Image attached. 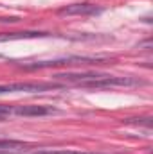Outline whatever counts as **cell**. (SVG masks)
<instances>
[{"label":"cell","instance_id":"3","mask_svg":"<svg viewBox=\"0 0 153 154\" xmlns=\"http://www.w3.org/2000/svg\"><path fill=\"white\" fill-rule=\"evenodd\" d=\"M61 113L54 106L47 104H20V106H11V115L15 116H49Z\"/></svg>","mask_w":153,"mask_h":154},{"label":"cell","instance_id":"2","mask_svg":"<svg viewBox=\"0 0 153 154\" xmlns=\"http://www.w3.org/2000/svg\"><path fill=\"white\" fill-rule=\"evenodd\" d=\"M60 88V84L56 82H11V84H0V95L5 93H16V91H24V93H36V91H49V90H56Z\"/></svg>","mask_w":153,"mask_h":154},{"label":"cell","instance_id":"8","mask_svg":"<svg viewBox=\"0 0 153 154\" xmlns=\"http://www.w3.org/2000/svg\"><path fill=\"white\" fill-rule=\"evenodd\" d=\"M7 116H11V106L0 104V118H7Z\"/></svg>","mask_w":153,"mask_h":154},{"label":"cell","instance_id":"1","mask_svg":"<svg viewBox=\"0 0 153 154\" xmlns=\"http://www.w3.org/2000/svg\"><path fill=\"white\" fill-rule=\"evenodd\" d=\"M108 57L105 56H69V57H58L49 61H34L24 65V70H40V68H50V66H65V65H85V63H99Z\"/></svg>","mask_w":153,"mask_h":154},{"label":"cell","instance_id":"5","mask_svg":"<svg viewBox=\"0 0 153 154\" xmlns=\"http://www.w3.org/2000/svg\"><path fill=\"white\" fill-rule=\"evenodd\" d=\"M33 145L20 140H0V154H22Z\"/></svg>","mask_w":153,"mask_h":154},{"label":"cell","instance_id":"7","mask_svg":"<svg viewBox=\"0 0 153 154\" xmlns=\"http://www.w3.org/2000/svg\"><path fill=\"white\" fill-rule=\"evenodd\" d=\"M33 154H96V152H81V151H36Z\"/></svg>","mask_w":153,"mask_h":154},{"label":"cell","instance_id":"6","mask_svg":"<svg viewBox=\"0 0 153 154\" xmlns=\"http://www.w3.org/2000/svg\"><path fill=\"white\" fill-rule=\"evenodd\" d=\"M49 36L47 32H40V31H24V32H5L0 34V41H13V39H27V38H43Z\"/></svg>","mask_w":153,"mask_h":154},{"label":"cell","instance_id":"4","mask_svg":"<svg viewBox=\"0 0 153 154\" xmlns=\"http://www.w3.org/2000/svg\"><path fill=\"white\" fill-rule=\"evenodd\" d=\"M103 9L94 5V4H70L67 7H61L58 13L61 16H90V14H99Z\"/></svg>","mask_w":153,"mask_h":154}]
</instances>
